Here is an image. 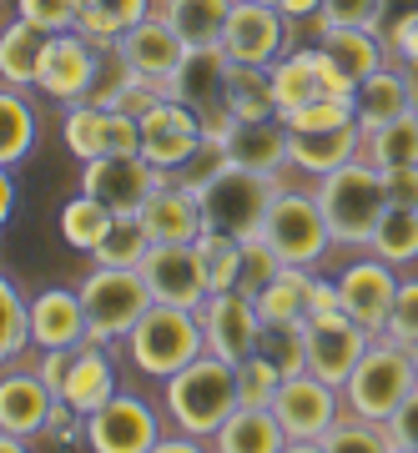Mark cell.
<instances>
[{"mask_svg":"<svg viewBox=\"0 0 418 453\" xmlns=\"http://www.w3.org/2000/svg\"><path fill=\"white\" fill-rule=\"evenodd\" d=\"M136 121H142V157L157 172H166V177L182 172V166L192 162L197 146L207 142V121L177 96H157Z\"/></svg>","mask_w":418,"mask_h":453,"instance_id":"cell-8","label":"cell"},{"mask_svg":"<svg viewBox=\"0 0 418 453\" xmlns=\"http://www.w3.org/2000/svg\"><path fill=\"white\" fill-rule=\"evenodd\" d=\"M258 353L273 357L277 368H283V378L307 372V323H267L262 327Z\"/></svg>","mask_w":418,"mask_h":453,"instance_id":"cell-43","label":"cell"},{"mask_svg":"<svg viewBox=\"0 0 418 453\" xmlns=\"http://www.w3.org/2000/svg\"><path fill=\"white\" fill-rule=\"evenodd\" d=\"M318 207L333 226L338 247H368L378 222L388 211V192H383V172L368 157L343 162L338 172L318 177Z\"/></svg>","mask_w":418,"mask_h":453,"instance_id":"cell-2","label":"cell"},{"mask_svg":"<svg viewBox=\"0 0 418 453\" xmlns=\"http://www.w3.org/2000/svg\"><path fill=\"white\" fill-rule=\"evenodd\" d=\"M121 61L136 71V76H146V81H157L161 91H166V81L177 76V65H182V56H187V41L177 35V26L161 16V5L151 11L146 20H136L127 35H121Z\"/></svg>","mask_w":418,"mask_h":453,"instance_id":"cell-21","label":"cell"},{"mask_svg":"<svg viewBox=\"0 0 418 453\" xmlns=\"http://www.w3.org/2000/svg\"><path fill=\"white\" fill-rule=\"evenodd\" d=\"M262 323H307L318 312V273L313 267H283L258 292Z\"/></svg>","mask_w":418,"mask_h":453,"instance_id":"cell-32","label":"cell"},{"mask_svg":"<svg viewBox=\"0 0 418 453\" xmlns=\"http://www.w3.org/2000/svg\"><path fill=\"white\" fill-rule=\"evenodd\" d=\"M277 11H283V16H292V20H303V16H318L322 11V0H273Z\"/></svg>","mask_w":418,"mask_h":453,"instance_id":"cell-54","label":"cell"},{"mask_svg":"<svg viewBox=\"0 0 418 453\" xmlns=\"http://www.w3.org/2000/svg\"><path fill=\"white\" fill-rule=\"evenodd\" d=\"M142 222L151 232V242H197L207 232V211H202V196L192 187H182L172 177L142 202Z\"/></svg>","mask_w":418,"mask_h":453,"instance_id":"cell-24","label":"cell"},{"mask_svg":"<svg viewBox=\"0 0 418 453\" xmlns=\"http://www.w3.org/2000/svg\"><path fill=\"white\" fill-rule=\"evenodd\" d=\"M283 121H288V131H328V127L358 121V111H353V96H322V101H307V106L288 111Z\"/></svg>","mask_w":418,"mask_h":453,"instance_id":"cell-47","label":"cell"},{"mask_svg":"<svg viewBox=\"0 0 418 453\" xmlns=\"http://www.w3.org/2000/svg\"><path fill=\"white\" fill-rule=\"evenodd\" d=\"M322 453H393V438H388V423H373V418H358V413H348V418H338L328 434L318 438Z\"/></svg>","mask_w":418,"mask_h":453,"instance_id":"cell-42","label":"cell"},{"mask_svg":"<svg viewBox=\"0 0 418 453\" xmlns=\"http://www.w3.org/2000/svg\"><path fill=\"white\" fill-rule=\"evenodd\" d=\"M116 222V211L106 207V202H97V196H71L61 207V237L71 252H97L101 237H106V226Z\"/></svg>","mask_w":418,"mask_h":453,"instance_id":"cell-39","label":"cell"},{"mask_svg":"<svg viewBox=\"0 0 418 453\" xmlns=\"http://www.w3.org/2000/svg\"><path fill=\"white\" fill-rule=\"evenodd\" d=\"M237 403H242L237 363H227V357H217V353L192 357L182 372L166 378V418H172V428L207 438V443L217 438V428L232 418Z\"/></svg>","mask_w":418,"mask_h":453,"instance_id":"cell-1","label":"cell"},{"mask_svg":"<svg viewBox=\"0 0 418 453\" xmlns=\"http://www.w3.org/2000/svg\"><path fill=\"white\" fill-rule=\"evenodd\" d=\"M161 16L177 26V35L187 46H222L227 16L237 0H157Z\"/></svg>","mask_w":418,"mask_h":453,"instance_id":"cell-35","label":"cell"},{"mask_svg":"<svg viewBox=\"0 0 418 453\" xmlns=\"http://www.w3.org/2000/svg\"><path fill=\"white\" fill-rule=\"evenodd\" d=\"M197 252H202V262H207L212 292L237 288V277H242V237H227V232L207 226V232L197 237Z\"/></svg>","mask_w":418,"mask_h":453,"instance_id":"cell-44","label":"cell"},{"mask_svg":"<svg viewBox=\"0 0 418 453\" xmlns=\"http://www.w3.org/2000/svg\"><path fill=\"white\" fill-rule=\"evenodd\" d=\"M388 438H393V453H418V388L388 418Z\"/></svg>","mask_w":418,"mask_h":453,"instance_id":"cell-51","label":"cell"},{"mask_svg":"<svg viewBox=\"0 0 418 453\" xmlns=\"http://www.w3.org/2000/svg\"><path fill=\"white\" fill-rule=\"evenodd\" d=\"M383 192H388V207H418V166H388Z\"/></svg>","mask_w":418,"mask_h":453,"instance_id":"cell-52","label":"cell"},{"mask_svg":"<svg viewBox=\"0 0 418 453\" xmlns=\"http://www.w3.org/2000/svg\"><path fill=\"white\" fill-rule=\"evenodd\" d=\"M388 20V0H322L318 26H368L383 31Z\"/></svg>","mask_w":418,"mask_h":453,"instance_id":"cell-48","label":"cell"},{"mask_svg":"<svg viewBox=\"0 0 418 453\" xmlns=\"http://www.w3.org/2000/svg\"><path fill=\"white\" fill-rule=\"evenodd\" d=\"M318 50L338 65L348 81H363L373 71H383L393 46H388L383 31H368V26H318Z\"/></svg>","mask_w":418,"mask_h":453,"instance_id":"cell-26","label":"cell"},{"mask_svg":"<svg viewBox=\"0 0 418 453\" xmlns=\"http://www.w3.org/2000/svg\"><path fill=\"white\" fill-rule=\"evenodd\" d=\"M283 267H288V262L277 257V247L258 232V237H247V242H242V277H237V288L258 297V292L267 288V282H273Z\"/></svg>","mask_w":418,"mask_h":453,"instance_id":"cell-46","label":"cell"},{"mask_svg":"<svg viewBox=\"0 0 418 453\" xmlns=\"http://www.w3.org/2000/svg\"><path fill=\"white\" fill-rule=\"evenodd\" d=\"M227 76H232V56L222 46H192L182 56L177 76L166 81V96L187 101L207 131H222L232 116H227Z\"/></svg>","mask_w":418,"mask_h":453,"instance_id":"cell-14","label":"cell"},{"mask_svg":"<svg viewBox=\"0 0 418 453\" xmlns=\"http://www.w3.org/2000/svg\"><path fill=\"white\" fill-rule=\"evenodd\" d=\"M262 312H258V297L242 288H227V292H212L202 303V333H207V353L227 357V363H242V357L258 353L262 342Z\"/></svg>","mask_w":418,"mask_h":453,"instance_id":"cell-16","label":"cell"},{"mask_svg":"<svg viewBox=\"0 0 418 453\" xmlns=\"http://www.w3.org/2000/svg\"><path fill=\"white\" fill-rule=\"evenodd\" d=\"M363 157L378 172H388V166H418V106L393 116V121H383L378 131H368L363 136Z\"/></svg>","mask_w":418,"mask_h":453,"instance_id":"cell-37","label":"cell"},{"mask_svg":"<svg viewBox=\"0 0 418 453\" xmlns=\"http://www.w3.org/2000/svg\"><path fill=\"white\" fill-rule=\"evenodd\" d=\"M227 116H237V121L277 116L273 65H242V61H232V76H227Z\"/></svg>","mask_w":418,"mask_h":453,"instance_id":"cell-36","label":"cell"},{"mask_svg":"<svg viewBox=\"0 0 418 453\" xmlns=\"http://www.w3.org/2000/svg\"><path fill=\"white\" fill-rule=\"evenodd\" d=\"M277 192H283L277 172H258V166L227 162L197 196H202L207 226H217V232H227V237H242V242H247V237H258L262 232V222H267Z\"/></svg>","mask_w":418,"mask_h":453,"instance_id":"cell-5","label":"cell"},{"mask_svg":"<svg viewBox=\"0 0 418 453\" xmlns=\"http://www.w3.org/2000/svg\"><path fill=\"white\" fill-rule=\"evenodd\" d=\"M151 232H146L142 211H116V222L106 226L101 247L91 252V262H106V267H142L146 252H151Z\"/></svg>","mask_w":418,"mask_h":453,"instance_id":"cell-38","label":"cell"},{"mask_svg":"<svg viewBox=\"0 0 418 453\" xmlns=\"http://www.w3.org/2000/svg\"><path fill=\"white\" fill-rule=\"evenodd\" d=\"M81 303H86L91 342H127L131 327L142 323L157 297H151V282L142 277V267H106V262H97L81 277Z\"/></svg>","mask_w":418,"mask_h":453,"instance_id":"cell-6","label":"cell"},{"mask_svg":"<svg viewBox=\"0 0 418 453\" xmlns=\"http://www.w3.org/2000/svg\"><path fill=\"white\" fill-rule=\"evenodd\" d=\"M414 357H418V348H414Z\"/></svg>","mask_w":418,"mask_h":453,"instance_id":"cell-57","label":"cell"},{"mask_svg":"<svg viewBox=\"0 0 418 453\" xmlns=\"http://www.w3.org/2000/svg\"><path fill=\"white\" fill-rule=\"evenodd\" d=\"M212 449H222V453H277V449H292V443H288V428L277 423L273 408L237 403L232 418L217 428Z\"/></svg>","mask_w":418,"mask_h":453,"instance_id":"cell-31","label":"cell"},{"mask_svg":"<svg viewBox=\"0 0 418 453\" xmlns=\"http://www.w3.org/2000/svg\"><path fill=\"white\" fill-rule=\"evenodd\" d=\"M101 56H106V50H97L81 31H56L50 46H46V65H41L35 91H46V96L61 101V106H76V101H86L91 86H97Z\"/></svg>","mask_w":418,"mask_h":453,"instance_id":"cell-20","label":"cell"},{"mask_svg":"<svg viewBox=\"0 0 418 453\" xmlns=\"http://www.w3.org/2000/svg\"><path fill=\"white\" fill-rule=\"evenodd\" d=\"M363 136H368V131L358 127V121L328 127V131H292L288 157H292L298 172H307V177H328V172H338L343 162L363 157Z\"/></svg>","mask_w":418,"mask_h":453,"instance_id":"cell-27","label":"cell"},{"mask_svg":"<svg viewBox=\"0 0 418 453\" xmlns=\"http://www.w3.org/2000/svg\"><path fill=\"white\" fill-rule=\"evenodd\" d=\"M373 348V333L358 318H348L343 308L313 312L307 318V372H318L322 383L343 388L348 372L358 368V357Z\"/></svg>","mask_w":418,"mask_h":453,"instance_id":"cell-12","label":"cell"},{"mask_svg":"<svg viewBox=\"0 0 418 453\" xmlns=\"http://www.w3.org/2000/svg\"><path fill=\"white\" fill-rule=\"evenodd\" d=\"M61 142L81 162H97V157H112V151H142V121L127 106L76 101L61 116Z\"/></svg>","mask_w":418,"mask_h":453,"instance_id":"cell-10","label":"cell"},{"mask_svg":"<svg viewBox=\"0 0 418 453\" xmlns=\"http://www.w3.org/2000/svg\"><path fill=\"white\" fill-rule=\"evenodd\" d=\"M262 237L277 247V257L288 267H318L328 257V247H338L333 226L318 207V192H277L267 222H262Z\"/></svg>","mask_w":418,"mask_h":453,"instance_id":"cell-7","label":"cell"},{"mask_svg":"<svg viewBox=\"0 0 418 453\" xmlns=\"http://www.w3.org/2000/svg\"><path fill=\"white\" fill-rule=\"evenodd\" d=\"M161 181H166V172H157L142 151H112V157L81 166V192L106 202L112 211H142V202Z\"/></svg>","mask_w":418,"mask_h":453,"instance_id":"cell-15","label":"cell"},{"mask_svg":"<svg viewBox=\"0 0 418 453\" xmlns=\"http://www.w3.org/2000/svg\"><path fill=\"white\" fill-rule=\"evenodd\" d=\"M0 308H5V323H0V357H5V368H16L20 353L31 348V303L20 297L16 277H0Z\"/></svg>","mask_w":418,"mask_h":453,"instance_id":"cell-41","label":"cell"},{"mask_svg":"<svg viewBox=\"0 0 418 453\" xmlns=\"http://www.w3.org/2000/svg\"><path fill=\"white\" fill-rule=\"evenodd\" d=\"M408 71V86H414V106H418V65H403Z\"/></svg>","mask_w":418,"mask_h":453,"instance_id":"cell-56","label":"cell"},{"mask_svg":"<svg viewBox=\"0 0 418 453\" xmlns=\"http://www.w3.org/2000/svg\"><path fill=\"white\" fill-rule=\"evenodd\" d=\"M418 388V357L414 348H403L393 338H373V348L358 357V368L343 383V403L358 418L388 423L399 413V403Z\"/></svg>","mask_w":418,"mask_h":453,"instance_id":"cell-4","label":"cell"},{"mask_svg":"<svg viewBox=\"0 0 418 453\" xmlns=\"http://www.w3.org/2000/svg\"><path fill=\"white\" fill-rule=\"evenodd\" d=\"M353 111H358V127H363V131H378L383 121L414 111V86H408V71H403V65H383V71L363 76L358 91H353Z\"/></svg>","mask_w":418,"mask_h":453,"instance_id":"cell-29","label":"cell"},{"mask_svg":"<svg viewBox=\"0 0 418 453\" xmlns=\"http://www.w3.org/2000/svg\"><path fill=\"white\" fill-rule=\"evenodd\" d=\"M127 353L136 363V372L146 378H172L192 357L207 353V333H202V308H177V303H151L146 318L131 327Z\"/></svg>","mask_w":418,"mask_h":453,"instance_id":"cell-3","label":"cell"},{"mask_svg":"<svg viewBox=\"0 0 418 453\" xmlns=\"http://www.w3.org/2000/svg\"><path fill=\"white\" fill-rule=\"evenodd\" d=\"M31 338L35 353L41 348H81L91 342V323H86V303H81V288H46L31 297Z\"/></svg>","mask_w":418,"mask_h":453,"instance_id":"cell-25","label":"cell"},{"mask_svg":"<svg viewBox=\"0 0 418 453\" xmlns=\"http://www.w3.org/2000/svg\"><path fill=\"white\" fill-rule=\"evenodd\" d=\"M35 142H41V116H35V106L20 96L16 86H0V172L5 166L16 172L35 151Z\"/></svg>","mask_w":418,"mask_h":453,"instance_id":"cell-34","label":"cell"},{"mask_svg":"<svg viewBox=\"0 0 418 453\" xmlns=\"http://www.w3.org/2000/svg\"><path fill=\"white\" fill-rule=\"evenodd\" d=\"M112 398H116V368L106 357V342H81L76 363H71V378L61 388V403H71L76 413H97Z\"/></svg>","mask_w":418,"mask_h":453,"instance_id":"cell-30","label":"cell"},{"mask_svg":"<svg viewBox=\"0 0 418 453\" xmlns=\"http://www.w3.org/2000/svg\"><path fill=\"white\" fill-rule=\"evenodd\" d=\"M343 408H348L343 403V388L322 383L318 372L288 378V383L277 388V398H273V413H277V423L288 428L292 449H318V438L343 418Z\"/></svg>","mask_w":418,"mask_h":453,"instance_id":"cell-9","label":"cell"},{"mask_svg":"<svg viewBox=\"0 0 418 453\" xmlns=\"http://www.w3.org/2000/svg\"><path fill=\"white\" fill-rule=\"evenodd\" d=\"M399 267L383 257H358L338 273V308L348 318L368 327L373 338H383L388 312H393V297H399Z\"/></svg>","mask_w":418,"mask_h":453,"instance_id":"cell-18","label":"cell"},{"mask_svg":"<svg viewBox=\"0 0 418 453\" xmlns=\"http://www.w3.org/2000/svg\"><path fill=\"white\" fill-rule=\"evenodd\" d=\"M383 338L403 342V348H418V282H403L399 297H393V312H388Z\"/></svg>","mask_w":418,"mask_h":453,"instance_id":"cell-50","label":"cell"},{"mask_svg":"<svg viewBox=\"0 0 418 453\" xmlns=\"http://www.w3.org/2000/svg\"><path fill=\"white\" fill-rule=\"evenodd\" d=\"M161 418L146 398L116 393L112 403L86 413V443L97 453H161Z\"/></svg>","mask_w":418,"mask_h":453,"instance_id":"cell-13","label":"cell"},{"mask_svg":"<svg viewBox=\"0 0 418 453\" xmlns=\"http://www.w3.org/2000/svg\"><path fill=\"white\" fill-rule=\"evenodd\" d=\"M273 91H277V116H288V111H298V106H307V101L353 96L358 86L348 81L318 46H303V50H288V56L273 65Z\"/></svg>","mask_w":418,"mask_h":453,"instance_id":"cell-19","label":"cell"},{"mask_svg":"<svg viewBox=\"0 0 418 453\" xmlns=\"http://www.w3.org/2000/svg\"><path fill=\"white\" fill-rule=\"evenodd\" d=\"M71 363H76V348H41V357H35V372H41L50 388L61 393L66 378H71Z\"/></svg>","mask_w":418,"mask_h":453,"instance_id":"cell-53","label":"cell"},{"mask_svg":"<svg viewBox=\"0 0 418 453\" xmlns=\"http://www.w3.org/2000/svg\"><path fill=\"white\" fill-rule=\"evenodd\" d=\"M56 403H61V393L50 388L41 372L5 368V378H0V434L46 438Z\"/></svg>","mask_w":418,"mask_h":453,"instance_id":"cell-22","label":"cell"},{"mask_svg":"<svg viewBox=\"0 0 418 453\" xmlns=\"http://www.w3.org/2000/svg\"><path fill=\"white\" fill-rule=\"evenodd\" d=\"M142 277L151 282L157 303H177V308H202L212 297L207 262L197 252V242H157L142 262Z\"/></svg>","mask_w":418,"mask_h":453,"instance_id":"cell-17","label":"cell"},{"mask_svg":"<svg viewBox=\"0 0 418 453\" xmlns=\"http://www.w3.org/2000/svg\"><path fill=\"white\" fill-rule=\"evenodd\" d=\"M11 211H16V172L5 166V181H0V217L11 222Z\"/></svg>","mask_w":418,"mask_h":453,"instance_id":"cell-55","label":"cell"},{"mask_svg":"<svg viewBox=\"0 0 418 453\" xmlns=\"http://www.w3.org/2000/svg\"><path fill=\"white\" fill-rule=\"evenodd\" d=\"M151 11H157V0H81L76 31L97 50H116L121 35H127L136 20H146Z\"/></svg>","mask_w":418,"mask_h":453,"instance_id":"cell-33","label":"cell"},{"mask_svg":"<svg viewBox=\"0 0 418 453\" xmlns=\"http://www.w3.org/2000/svg\"><path fill=\"white\" fill-rule=\"evenodd\" d=\"M368 252L383 257V262H393V267L418 262V207H388L383 222H378V232H373Z\"/></svg>","mask_w":418,"mask_h":453,"instance_id":"cell-40","label":"cell"},{"mask_svg":"<svg viewBox=\"0 0 418 453\" xmlns=\"http://www.w3.org/2000/svg\"><path fill=\"white\" fill-rule=\"evenodd\" d=\"M16 5L20 20H31V26H41V31H76L81 20V0H11Z\"/></svg>","mask_w":418,"mask_h":453,"instance_id":"cell-49","label":"cell"},{"mask_svg":"<svg viewBox=\"0 0 418 453\" xmlns=\"http://www.w3.org/2000/svg\"><path fill=\"white\" fill-rule=\"evenodd\" d=\"M46 46H50V31L31 26V20L11 16L5 31H0V86H26L41 81V65H46Z\"/></svg>","mask_w":418,"mask_h":453,"instance_id":"cell-28","label":"cell"},{"mask_svg":"<svg viewBox=\"0 0 418 453\" xmlns=\"http://www.w3.org/2000/svg\"><path fill=\"white\" fill-rule=\"evenodd\" d=\"M288 378H283V368H277L273 357H242L237 363V393H242V403H252V408H273L277 388H283Z\"/></svg>","mask_w":418,"mask_h":453,"instance_id":"cell-45","label":"cell"},{"mask_svg":"<svg viewBox=\"0 0 418 453\" xmlns=\"http://www.w3.org/2000/svg\"><path fill=\"white\" fill-rule=\"evenodd\" d=\"M207 136H222L227 157L237 166H258V172H283V166H292L288 157V142L292 131L283 116H262V121H227L222 131H207Z\"/></svg>","mask_w":418,"mask_h":453,"instance_id":"cell-23","label":"cell"},{"mask_svg":"<svg viewBox=\"0 0 418 453\" xmlns=\"http://www.w3.org/2000/svg\"><path fill=\"white\" fill-rule=\"evenodd\" d=\"M222 50L242 65H277L292 50V16L273 0H237L222 31Z\"/></svg>","mask_w":418,"mask_h":453,"instance_id":"cell-11","label":"cell"}]
</instances>
